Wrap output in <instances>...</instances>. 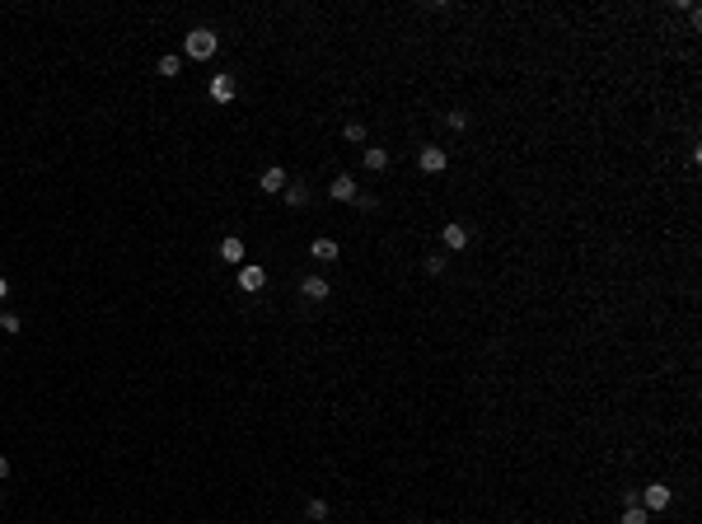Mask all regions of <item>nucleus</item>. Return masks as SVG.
Wrapping results in <instances>:
<instances>
[{"mask_svg": "<svg viewBox=\"0 0 702 524\" xmlns=\"http://www.w3.org/2000/svg\"><path fill=\"white\" fill-rule=\"evenodd\" d=\"M216 52H220V33H216V28H192V33L183 38V56H188V61H211Z\"/></svg>", "mask_w": 702, "mask_h": 524, "instance_id": "f257e3e1", "label": "nucleus"}, {"mask_svg": "<svg viewBox=\"0 0 702 524\" xmlns=\"http://www.w3.org/2000/svg\"><path fill=\"white\" fill-rule=\"evenodd\" d=\"M669 501H674V491H669L665 482H651V487L642 491V510H669Z\"/></svg>", "mask_w": 702, "mask_h": 524, "instance_id": "f03ea898", "label": "nucleus"}, {"mask_svg": "<svg viewBox=\"0 0 702 524\" xmlns=\"http://www.w3.org/2000/svg\"><path fill=\"white\" fill-rule=\"evenodd\" d=\"M417 164H422L426 173H445V169H450V155L440 150V145H422V155H417Z\"/></svg>", "mask_w": 702, "mask_h": 524, "instance_id": "7ed1b4c3", "label": "nucleus"}, {"mask_svg": "<svg viewBox=\"0 0 702 524\" xmlns=\"http://www.w3.org/2000/svg\"><path fill=\"white\" fill-rule=\"evenodd\" d=\"M300 295H304V300H314V304H324L328 295H333V286H328V277H304L300 281Z\"/></svg>", "mask_w": 702, "mask_h": 524, "instance_id": "20e7f679", "label": "nucleus"}, {"mask_svg": "<svg viewBox=\"0 0 702 524\" xmlns=\"http://www.w3.org/2000/svg\"><path fill=\"white\" fill-rule=\"evenodd\" d=\"M267 286V272L257 267V262H244V267H239V290H262Z\"/></svg>", "mask_w": 702, "mask_h": 524, "instance_id": "39448f33", "label": "nucleus"}, {"mask_svg": "<svg viewBox=\"0 0 702 524\" xmlns=\"http://www.w3.org/2000/svg\"><path fill=\"white\" fill-rule=\"evenodd\" d=\"M234 94H239V80L234 75H211V99L216 103H230Z\"/></svg>", "mask_w": 702, "mask_h": 524, "instance_id": "423d86ee", "label": "nucleus"}, {"mask_svg": "<svg viewBox=\"0 0 702 524\" xmlns=\"http://www.w3.org/2000/svg\"><path fill=\"white\" fill-rule=\"evenodd\" d=\"M328 197L333 201H356V178H351V173H337L333 188H328Z\"/></svg>", "mask_w": 702, "mask_h": 524, "instance_id": "0eeeda50", "label": "nucleus"}, {"mask_svg": "<svg viewBox=\"0 0 702 524\" xmlns=\"http://www.w3.org/2000/svg\"><path fill=\"white\" fill-rule=\"evenodd\" d=\"M440 244H445L450 253H459V248H468V230L464 225H445V230H440Z\"/></svg>", "mask_w": 702, "mask_h": 524, "instance_id": "6e6552de", "label": "nucleus"}, {"mask_svg": "<svg viewBox=\"0 0 702 524\" xmlns=\"http://www.w3.org/2000/svg\"><path fill=\"white\" fill-rule=\"evenodd\" d=\"M361 164H366L370 173H379V169H389V150H384V145H370L366 155H361Z\"/></svg>", "mask_w": 702, "mask_h": 524, "instance_id": "1a4fd4ad", "label": "nucleus"}, {"mask_svg": "<svg viewBox=\"0 0 702 524\" xmlns=\"http://www.w3.org/2000/svg\"><path fill=\"white\" fill-rule=\"evenodd\" d=\"M262 192H286V169H262Z\"/></svg>", "mask_w": 702, "mask_h": 524, "instance_id": "9d476101", "label": "nucleus"}, {"mask_svg": "<svg viewBox=\"0 0 702 524\" xmlns=\"http://www.w3.org/2000/svg\"><path fill=\"white\" fill-rule=\"evenodd\" d=\"M281 197H286V206H295V211H300L304 201H309V188H304V183H290V188L281 192Z\"/></svg>", "mask_w": 702, "mask_h": 524, "instance_id": "9b49d317", "label": "nucleus"}, {"mask_svg": "<svg viewBox=\"0 0 702 524\" xmlns=\"http://www.w3.org/2000/svg\"><path fill=\"white\" fill-rule=\"evenodd\" d=\"M220 262H244V244L239 239H220Z\"/></svg>", "mask_w": 702, "mask_h": 524, "instance_id": "f8f14e48", "label": "nucleus"}, {"mask_svg": "<svg viewBox=\"0 0 702 524\" xmlns=\"http://www.w3.org/2000/svg\"><path fill=\"white\" fill-rule=\"evenodd\" d=\"M314 257H319V262H333L337 257V239H314Z\"/></svg>", "mask_w": 702, "mask_h": 524, "instance_id": "ddd939ff", "label": "nucleus"}, {"mask_svg": "<svg viewBox=\"0 0 702 524\" xmlns=\"http://www.w3.org/2000/svg\"><path fill=\"white\" fill-rule=\"evenodd\" d=\"M159 75H164V80H174V75H179V70H183V56H159Z\"/></svg>", "mask_w": 702, "mask_h": 524, "instance_id": "4468645a", "label": "nucleus"}, {"mask_svg": "<svg viewBox=\"0 0 702 524\" xmlns=\"http://www.w3.org/2000/svg\"><path fill=\"white\" fill-rule=\"evenodd\" d=\"M651 520V510H642V506H623V520L618 524H647Z\"/></svg>", "mask_w": 702, "mask_h": 524, "instance_id": "2eb2a0df", "label": "nucleus"}, {"mask_svg": "<svg viewBox=\"0 0 702 524\" xmlns=\"http://www.w3.org/2000/svg\"><path fill=\"white\" fill-rule=\"evenodd\" d=\"M304 515H309L314 524H319V520H328V501H319V496H314V501L304 506Z\"/></svg>", "mask_w": 702, "mask_h": 524, "instance_id": "dca6fc26", "label": "nucleus"}, {"mask_svg": "<svg viewBox=\"0 0 702 524\" xmlns=\"http://www.w3.org/2000/svg\"><path fill=\"white\" fill-rule=\"evenodd\" d=\"M356 211H379V197H370V192H356V201H351Z\"/></svg>", "mask_w": 702, "mask_h": 524, "instance_id": "f3484780", "label": "nucleus"}, {"mask_svg": "<svg viewBox=\"0 0 702 524\" xmlns=\"http://www.w3.org/2000/svg\"><path fill=\"white\" fill-rule=\"evenodd\" d=\"M0 333H19V314L0 309Z\"/></svg>", "mask_w": 702, "mask_h": 524, "instance_id": "a211bd4d", "label": "nucleus"}, {"mask_svg": "<svg viewBox=\"0 0 702 524\" xmlns=\"http://www.w3.org/2000/svg\"><path fill=\"white\" fill-rule=\"evenodd\" d=\"M422 267L431 272V277H440V272H445V257H440V253H431V257H422Z\"/></svg>", "mask_w": 702, "mask_h": 524, "instance_id": "6ab92c4d", "label": "nucleus"}, {"mask_svg": "<svg viewBox=\"0 0 702 524\" xmlns=\"http://www.w3.org/2000/svg\"><path fill=\"white\" fill-rule=\"evenodd\" d=\"M342 136H346V141H366V122H346Z\"/></svg>", "mask_w": 702, "mask_h": 524, "instance_id": "aec40b11", "label": "nucleus"}, {"mask_svg": "<svg viewBox=\"0 0 702 524\" xmlns=\"http://www.w3.org/2000/svg\"><path fill=\"white\" fill-rule=\"evenodd\" d=\"M445 122L454 127V132H464V127H468V112H445Z\"/></svg>", "mask_w": 702, "mask_h": 524, "instance_id": "412c9836", "label": "nucleus"}, {"mask_svg": "<svg viewBox=\"0 0 702 524\" xmlns=\"http://www.w3.org/2000/svg\"><path fill=\"white\" fill-rule=\"evenodd\" d=\"M5 478H10V459L0 454V482H5Z\"/></svg>", "mask_w": 702, "mask_h": 524, "instance_id": "4be33fe9", "label": "nucleus"}, {"mask_svg": "<svg viewBox=\"0 0 702 524\" xmlns=\"http://www.w3.org/2000/svg\"><path fill=\"white\" fill-rule=\"evenodd\" d=\"M5 295H10V281H5V277H0V300H5Z\"/></svg>", "mask_w": 702, "mask_h": 524, "instance_id": "5701e85b", "label": "nucleus"}, {"mask_svg": "<svg viewBox=\"0 0 702 524\" xmlns=\"http://www.w3.org/2000/svg\"><path fill=\"white\" fill-rule=\"evenodd\" d=\"M0 501H5V487H0Z\"/></svg>", "mask_w": 702, "mask_h": 524, "instance_id": "b1692460", "label": "nucleus"}]
</instances>
